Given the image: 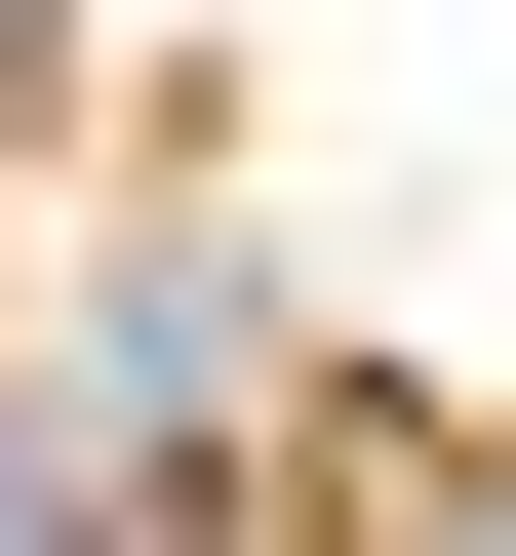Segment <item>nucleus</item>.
Masks as SVG:
<instances>
[{"mask_svg":"<svg viewBox=\"0 0 516 556\" xmlns=\"http://www.w3.org/2000/svg\"><path fill=\"white\" fill-rule=\"evenodd\" d=\"M398 556H516V438H437V517H398Z\"/></svg>","mask_w":516,"mask_h":556,"instance_id":"nucleus-2","label":"nucleus"},{"mask_svg":"<svg viewBox=\"0 0 516 556\" xmlns=\"http://www.w3.org/2000/svg\"><path fill=\"white\" fill-rule=\"evenodd\" d=\"M0 556H160V517H40V477H0Z\"/></svg>","mask_w":516,"mask_h":556,"instance_id":"nucleus-3","label":"nucleus"},{"mask_svg":"<svg viewBox=\"0 0 516 556\" xmlns=\"http://www.w3.org/2000/svg\"><path fill=\"white\" fill-rule=\"evenodd\" d=\"M239 397H278V278H239V239H119L80 318H40V397H0V477H40V517H119V477H199Z\"/></svg>","mask_w":516,"mask_h":556,"instance_id":"nucleus-1","label":"nucleus"}]
</instances>
